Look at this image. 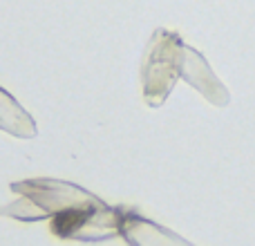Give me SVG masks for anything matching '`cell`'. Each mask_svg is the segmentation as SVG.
I'll return each mask as SVG.
<instances>
[{
    "instance_id": "cell-1",
    "label": "cell",
    "mask_w": 255,
    "mask_h": 246,
    "mask_svg": "<svg viewBox=\"0 0 255 246\" xmlns=\"http://www.w3.org/2000/svg\"><path fill=\"white\" fill-rule=\"evenodd\" d=\"M184 40L179 34L168 29H157L150 38L148 54L141 70L143 81V99L150 108L166 103L177 79H181V61H184Z\"/></svg>"
},
{
    "instance_id": "cell-2",
    "label": "cell",
    "mask_w": 255,
    "mask_h": 246,
    "mask_svg": "<svg viewBox=\"0 0 255 246\" xmlns=\"http://www.w3.org/2000/svg\"><path fill=\"white\" fill-rule=\"evenodd\" d=\"M181 79L188 85H193L199 94H204L208 103L220 106V108L229 106V101H231L229 90L213 74L206 58H204L197 49L188 47V45H186V49H184V61H181Z\"/></svg>"
}]
</instances>
